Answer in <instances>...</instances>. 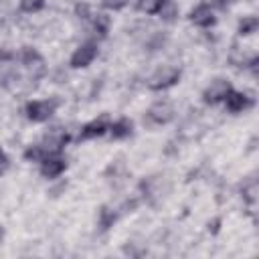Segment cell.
I'll return each instance as SVG.
<instances>
[{
  "label": "cell",
  "mask_w": 259,
  "mask_h": 259,
  "mask_svg": "<svg viewBox=\"0 0 259 259\" xmlns=\"http://www.w3.org/2000/svg\"><path fill=\"white\" fill-rule=\"evenodd\" d=\"M0 239H2V229H0Z\"/></svg>",
  "instance_id": "obj_24"
},
{
  "label": "cell",
  "mask_w": 259,
  "mask_h": 259,
  "mask_svg": "<svg viewBox=\"0 0 259 259\" xmlns=\"http://www.w3.org/2000/svg\"><path fill=\"white\" fill-rule=\"evenodd\" d=\"M132 121L130 119H125V117H121L119 121H115L113 125H109V130H111V138H115V140H121V138H127L130 134H132Z\"/></svg>",
  "instance_id": "obj_11"
},
{
  "label": "cell",
  "mask_w": 259,
  "mask_h": 259,
  "mask_svg": "<svg viewBox=\"0 0 259 259\" xmlns=\"http://www.w3.org/2000/svg\"><path fill=\"white\" fill-rule=\"evenodd\" d=\"M67 140H69V136H67V132L65 130H61V127H53L47 136H45V148L51 152V154H59L61 150H63V146L67 144Z\"/></svg>",
  "instance_id": "obj_5"
},
{
  "label": "cell",
  "mask_w": 259,
  "mask_h": 259,
  "mask_svg": "<svg viewBox=\"0 0 259 259\" xmlns=\"http://www.w3.org/2000/svg\"><path fill=\"white\" fill-rule=\"evenodd\" d=\"M101 2H103V6L109 8V10H121V8L127 4V0H101Z\"/></svg>",
  "instance_id": "obj_19"
},
{
  "label": "cell",
  "mask_w": 259,
  "mask_h": 259,
  "mask_svg": "<svg viewBox=\"0 0 259 259\" xmlns=\"http://www.w3.org/2000/svg\"><path fill=\"white\" fill-rule=\"evenodd\" d=\"M255 192H257V184L253 182V184H251V186L245 190V198H247L249 202H253V200H255Z\"/></svg>",
  "instance_id": "obj_20"
},
{
  "label": "cell",
  "mask_w": 259,
  "mask_h": 259,
  "mask_svg": "<svg viewBox=\"0 0 259 259\" xmlns=\"http://www.w3.org/2000/svg\"><path fill=\"white\" fill-rule=\"evenodd\" d=\"M95 55H97V47H95L93 42H85V45H81V47L73 53V57H71V67H75V69L87 67V65L95 59Z\"/></svg>",
  "instance_id": "obj_4"
},
{
  "label": "cell",
  "mask_w": 259,
  "mask_h": 259,
  "mask_svg": "<svg viewBox=\"0 0 259 259\" xmlns=\"http://www.w3.org/2000/svg\"><path fill=\"white\" fill-rule=\"evenodd\" d=\"M45 6V0H20V8L24 12H38Z\"/></svg>",
  "instance_id": "obj_17"
},
{
  "label": "cell",
  "mask_w": 259,
  "mask_h": 259,
  "mask_svg": "<svg viewBox=\"0 0 259 259\" xmlns=\"http://www.w3.org/2000/svg\"><path fill=\"white\" fill-rule=\"evenodd\" d=\"M229 91H231L229 81H225V79H217V81H212V83L204 89L202 97H204L206 103H219V101H223V99L227 97Z\"/></svg>",
  "instance_id": "obj_3"
},
{
  "label": "cell",
  "mask_w": 259,
  "mask_h": 259,
  "mask_svg": "<svg viewBox=\"0 0 259 259\" xmlns=\"http://www.w3.org/2000/svg\"><path fill=\"white\" fill-rule=\"evenodd\" d=\"M57 107V101H30L26 105V115L32 121H45L53 115Z\"/></svg>",
  "instance_id": "obj_2"
},
{
  "label": "cell",
  "mask_w": 259,
  "mask_h": 259,
  "mask_svg": "<svg viewBox=\"0 0 259 259\" xmlns=\"http://www.w3.org/2000/svg\"><path fill=\"white\" fill-rule=\"evenodd\" d=\"M190 20L198 26H210L214 22V16H212V10L208 4H200L196 6L192 12H190Z\"/></svg>",
  "instance_id": "obj_10"
},
{
  "label": "cell",
  "mask_w": 259,
  "mask_h": 259,
  "mask_svg": "<svg viewBox=\"0 0 259 259\" xmlns=\"http://www.w3.org/2000/svg\"><path fill=\"white\" fill-rule=\"evenodd\" d=\"M107 130H109V117H107V115H101L99 119L89 121V123H87V125L81 130V140L99 138V136H103Z\"/></svg>",
  "instance_id": "obj_7"
},
{
  "label": "cell",
  "mask_w": 259,
  "mask_h": 259,
  "mask_svg": "<svg viewBox=\"0 0 259 259\" xmlns=\"http://www.w3.org/2000/svg\"><path fill=\"white\" fill-rule=\"evenodd\" d=\"M6 168H8V158H6V156H4V152L0 150V174H2Z\"/></svg>",
  "instance_id": "obj_22"
},
{
  "label": "cell",
  "mask_w": 259,
  "mask_h": 259,
  "mask_svg": "<svg viewBox=\"0 0 259 259\" xmlns=\"http://www.w3.org/2000/svg\"><path fill=\"white\" fill-rule=\"evenodd\" d=\"M172 105L170 103H154L152 107H150V111H148V115H150V119L152 121H156V123H166V121H170L172 119Z\"/></svg>",
  "instance_id": "obj_9"
},
{
  "label": "cell",
  "mask_w": 259,
  "mask_h": 259,
  "mask_svg": "<svg viewBox=\"0 0 259 259\" xmlns=\"http://www.w3.org/2000/svg\"><path fill=\"white\" fill-rule=\"evenodd\" d=\"M158 2H160V4H162V2H168V0H158Z\"/></svg>",
  "instance_id": "obj_23"
},
{
  "label": "cell",
  "mask_w": 259,
  "mask_h": 259,
  "mask_svg": "<svg viewBox=\"0 0 259 259\" xmlns=\"http://www.w3.org/2000/svg\"><path fill=\"white\" fill-rule=\"evenodd\" d=\"M225 101H227V109L233 111V113L243 111L245 107L251 105V99H249L245 93H239V91H229L227 97H225Z\"/></svg>",
  "instance_id": "obj_8"
},
{
  "label": "cell",
  "mask_w": 259,
  "mask_h": 259,
  "mask_svg": "<svg viewBox=\"0 0 259 259\" xmlns=\"http://www.w3.org/2000/svg\"><path fill=\"white\" fill-rule=\"evenodd\" d=\"M113 223H115V212H113L111 208L103 206V208L99 210V225H101V229H109Z\"/></svg>",
  "instance_id": "obj_12"
},
{
  "label": "cell",
  "mask_w": 259,
  "mask_h": 259,
  "mask_svg": "<svg viewBox=\"0 0 259 259\" xmlns=\"http://www.w3.org/2000/svg\"><path fill=\"white\" fill-rule=\"evenodd\" d=\"M158 12L162 14V18H164V20H174V16L178 14V8L168 0V2H162V4H160Z\"/></svg>",
  "instance_id": "obj_13"
},
{
  "label": "cell",
  "mask_w": 259,
  "mask_h": 259,
  "mask_svg": "<svg viewBox=\"0 0 259 259\" xmlns=\"http://www.w3.org/2000/svg\"><path fill=\"white\" fill-rule=\"evenodd\" d=\"M180 79V71L176 67H164L160 71H156L152 77H150V87L152 89H166L170 85H174L176 81Z\"/></svg>",
  "instance_id": "obj_1"
},
{
  "label": "cell",
  "mask_w": 259,
  "mask_h": 259,
  "mask_svg": "<svg viewBox=\"0 0 259 259\" xmlns=\"http://www.w3.org/2000/svg\"><path fill=\"white\" fill-rule=\"evenodd\" d=\"M158 8H160L158 0H138V10H142V12L154 14V12H158Z\"/></svg>",
  "instance_id": "obj_16"
},
{
  "label": "cell",
  "mask_w": 259,
  "mask_h": 259,
  "mask_svg": "<svg viewBox=\"0 0 259 259\" xmlns=\"http://www.w3.org/2000/svg\"><path fill=\"white\" fill-rule=\"evenodd\" d=\"M22 63L28 65V67H32V65H36V63H42V59H40V55H38L36 51L24 49V53H22Z\"/></svg>",
  "instance_id": "obj_15"
},
{
  "label": "cell",
  "mask_w": 259,
  "mask_h": 259,
  "mask_svg": "<svg viewBox=\"0 0 259 259\" xmlns=\"http://www.w3.org/2000/svg\"><path fill=\"white\" fill-rule=\"evenodd\" d=\"M65 168H67V162H65L59 154H51V156H47V158L40 162V172H42V176H47V178L59 176Z\"/></svg>",
  "instance_id": "obj_6"
},
{
  "label": "cell",
  "mask_w": 259,
  "mask_h": 259,
  "mask_svg": "<svg viewBox=\"0 0 259 259\" xmlns=\"http://www.w3.org/2000/svg\"><path fill=\"white\" fill-rule=\"evenodd\" d=\"M77 14L81 18H89V6L87 4H77Z\"/></svg>",
  "instance_id": "obj_21"
},
{
  "label": "cell",
  "mask_w": 259,
  "mask_h": 259,
  "mask_svg": "<svg viewBox=\"0 0 259 259\" xmlns=\"http://www.w3.org/2000/svg\"><path fill=\"white\" fill-rule=\"evenodd\" d=\"M93 24H95V30H97V32L105 34V32H107V28H109V16H105V14H97Z\"/></svg>",
  "instance_id": "obj_18"
},
{
  "label": "cell",
  "mask_w": 259,
  "mask_h": 259,
  "mask_svg": "<svg viewBox=\"0 0 259 259\" xmlns=\"http://www.w3.org/2000/svg\"><path fill=\"white\" fill-rule=\"evenodd\" d=\"M257 26H259V20H257L255 16H249V18H243V20H241L239 32H241V34H249V32H253Z\"/></svg>",
  "instance_id": "obj_14"
}]
</instances>
